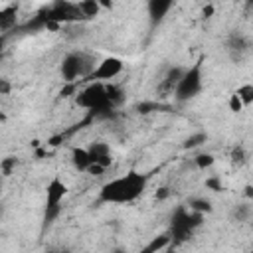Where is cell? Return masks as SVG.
I'll use <instances>...</instances> for the list:
<instances>
[{
  "label": "cell",
  "mask_w": 253,
  "mask_h": 253,
  "mask_svg": "<svg viewBox=\"0 0 253 253\" xmlns=\"http://www.w3.org/2000/svg\"><path fill=\"white\" fill-rule=\"evenodd\" d=\"M174 4H176V0H148V16H150V20L154 24L162 22L166 18V14L172 10Z\"/></svg>",
  "instance_id": "10"
},
{
  "label": "cell",
  "mask_w": 253,
  "mask_h": 253,
  "mask_svg": "<svg viewBox=\"0 0 253 253\" xmlns=\"http://www.w3.org/2000/svg\"><path fill=\"white\" fill-rule=\"evenodd\" d=\"M71 164H73V168H75L77 172H87L89 166L93 164V162H91V156H89V152H87V148H83V146H73V148H71Z\"/></svg>",
  "instance_id": "11"
},
{
  "label": "cell",
  "mask_w": 253,
  "mask_h": 253,
  "mask_svg": "<svg viewBox=\"0 0 253 253\" xmlns=\"http://www.w3.org/2000/svg\"><path fill=\"white\" fill-rule=\"evenodd\" d=\"M235 93H237V97L241 99L243 107H249V105L253 103V85H251V83H243V85H239Z\"/></svg>",
  "instance_id": "16"
},
{
  "label": "cell",
  "mask_w": 253,
  "mask_h": 253,
  "mask_svg": "<svg viewBox=\"0 0 253 253\" xmlns=\"http://www.w3.org/2000/svg\"><path fill=\"white\" fill-rule=\"evenodd\" d=\"M87 152H89V156H91V162L93 164H97V166H101V168H109L111 166V162H113V158H111V146L107 144V142H103V140H95V142H91L89 146H87Z\"/></svg>",
  "instance_id": "9"
},
{
  "label": "cell",
  "mask_w": 253,
  "mask_h": 253,
  "mask_svg": "<svg viewBox=\"0 0 253 253\" xmlns=\"http://www.w3.org/2000/svg\"><path fill=\"white\" fill-rule=\"evenodd\" d=\"M245 107H243V103H241V99L237 97V93L233 91L231 93V97H229V111L231 113H241Z\"/></svg>",
  "instance_id": "20"
},
{
  "label": "cell",
  "mask_w": 253,
  "mask_h": 253,
  "mask_svg": "<svg viewBox=\"0 0 253 253\" xmlns=\"http://www.w3.org/2000/svg\"><path fill=\"white\" fill-rule=\"evenodd\" d=\"M204 219V213H198L194 210H186V208H178L172 215V221H170V237L176 239V241H184L192 235V231L202 223Z\"/></svg>",
  "instance_id": "5"
},
{
  "label": "cell",
  "mask_w": 253,
  "mask_h": 253,
  "mask_svg": "<svg viewBox=\"0 0 253 253\" xmlns=\"http://www.w3.org/2000/svg\"><path fill=\"white\" fill-rule=\"evenodd\" d=\"M251 206L249 204H239L237 208H235V217H237V221H249L251 219Z\"/></svg>",
  "instance_id": "19"
},
{
  "label": "cell",
  "mask_w": 253,
  "mask_h": 253,
  "mask_svg": "<svg viewBox=\"0 0 253 253\" xmlns=\"http://www.w3.org/2000/svg\"><path fill=\"white\" fill-rule=\"evenodd\" d=\"M123 67H125L123 59H119V57H115V55H109V57L101 59V61L93 67V71L85 77V81H103V83H105V81H111V79H115L117 75H121Z\"/></svg>",
  "instance_id": "8"
},
{
  "label": "cell",
  "mask_w": 253,
  "mask_h": 253,
  "mask_svg": "<svg viewBox=\"0 0 253 253\" xmlns=\"http://www.w3.org/2000/svg\"><path fill=\"white\" fill-rule=\"evenodd\" d=\"M182 71H184V69H180V67H172V69L168 71L166 79L162 81L160 89H162V91H166V93H172V91H174V87H176V83H178V79H180V75H182Z\"/></svg>",
  "instance_id": "14"
},
{
  "label": "cell",
  "mask_w": 253,
  "mask_h": 253,
  "mask_svg": "<svg viewBox=\"0 0 253 253\" xmlns=\"http://www.w3.org/2000/svg\"><path fill=\"white\" fill-rule=\"evenodd\" d=\"M67 194V184L61 178H51L45 188V219H53L59 213V204Z\"/></svg>",
  "instance_id": "7"
},
{
  "label": "cell",
  "mask_w": 253,
  "mask_h": 253,
  "mask_svg": "<svg viewBox=\"0 0 253 253\" xmlns=\"http://www.w3.org/2000/svg\"><path fill=\"white\" fill-rule=\"evenodd\" d=\"M18 22V6L8 4L4 8H0V32H8L16 26Z\"/></svg>",
  "instance_id": "12"
},
{
  "label": "cell",
  "mask_w": 253,
  "mask_h": 253,
  "mask_svg": "<svg viewBox=\"0 0 253 253\" xmlns=\"http://www.w3.org/2000/svg\"><path fill=\"white\" fill-rule=\"evenodd\" d=\"M0 196H2V182H0Z\"/></svg>",
  "instance_id": "30"
},
{
  "label": "cell",
  "mask_w": 253,
  "mask_h": 253,
  "mask_svg": "<svg viewBox=\"0 0 253 253\" xmlns=\"http://www.w3.org/2000/svg\"><path fill=\"white\" fill-rule=\"evenodd\" d=\"M168 196V188H160V192H156V198L158 200H164Z\"/></svg>",
  "instance_id": "28"
},
{
  "label": "cell",
  "mask_w": 253,
  "mask_h": 253,
  "mask_svg": "<svg viewBox=\"0 0 253 253\" xmlns=\"http://www.w3.org/2000/svg\"><path fill=\"white\" fill-rule=\"evenodd\" d=\"M211 14H213V6H211V4L204 6V10H202V16H204V18H211Z\"/></svg>",
  "instance_id": "25"
},
{
  "label": "cell",
  "mask_w": 253,
  "mask_h": 253,
  "mask_svg": "<svg viewBox=\"0 0 253 253\" xmlns=\"http://www.w3.org/2000/svg\"><path fill=\"white\" fill-rule=\"evenodd\" d=\"M190 210H194L198 213H208V211H211V202L206 198H194V200H190Z\"/></svg>",
  "instance_id": "17"
},
{
  "label": "cell",
  "mask_w": 253,
  "mask_h": 253,
  "mask_svg": "<svg viewBox=\"0 0 253 253\" xmlns=\"http://www.w3.org/2000/svg\"><path fill=\"white\" fill-rule=\"evenodd\" d=\"M202 79H204V75H202V61H196L192 67L184 69L180 79H178V83H176V87H174V91H172L176 101L178 103H186V101L194 99L202 91Z\"/></svg>",
  "instance_id": "4"
},
{
  "label": "cell",
  "mask_w": 253,
  "mask_h": 253,
  "mask_svg": "<svg viewBox=\"0 0 253 253\" xmlns=\"http://www.w3.org/2000/svg\"><path fill=\"white\" fill-rule=\"evenodd\" d=\"M95 67V59L83 51H71L63 57L61 65H59V73L63 77V81L67 83H75L77 79H85Z\"/></svg>",
  "instance_id": "3"
},
{
  "label": "cell",
  "mask_w": 253,
  "mask_h": 253,
  "mask_svg": "<svg viewBox=\"0 0 253 253\" xmlns=\"http://www.w3.org/2000/svg\"><path fill=\"white\" fill-rule=\"evenodd\" d=\"M99 2V6H101V10L105 8V10H111L113 8V0H97Z\"/></svg>",
  "instance_id": "27"
},
{
  "label": "cell",
  "mask_w": 253,
  "mask_h": 253,
  "mask_svg": "<svg viewBox=\"0 0 253 253\" xmlns=\"http://www.w3.org/2000/svg\"><path fill=\"white\" fill-rule=\"evenodd\" d=\"M42 14H43L47 26H51V28H57L59 24H69V22L85 20L81 10H79V6H77V2H67V0H57L55 4L45 8Z\"/></svg>",
  "instance_id": "6"
},
{
  "label": "cell",
  "mask_w": 253,
  "mask_h": 253,
  "mask_svg": "<svg viewBox=\"0 0 253 253\" xmlns=\"http://www.w3.org/2000/svg\"><path fill=\"white\" fill-rule=\"evenodd\" d=\"M2 49H4V38L0 36V55H2Z\"/></svg>",
  "instance_id": "29"
},
{
  "label": "cell",
  "mask_w": 253,
  "mask_h": 253,
  "mask_svg": "<svg viewBox=\"0 0 253 253\" xmlns=\"http://www.w3.org/2000/svg\"><path fill=\"white\" fill-rule=\"evenodd\" d=\"M77 6H79V10H81V14H83L85 20L95 18V16L101 12V6H99L97 0H79Z\"/></svg>",
  "instance_id": "13"
},
{
  "label": "cell",
  "mask_w": 253,
  "mask_h": 253,
  "mask_svg": "<svg viewBox=\"0 0 253 253\" xmlns=\"http://www.w3.org/2000/svg\"><path fill=\"white\" fill-rule=\"evenodd\" d=\"M206 184H208V186H210V188H211L213 192H217V190H221V186H219V180H215V178H213V180H208Z\"/></svg>",
  "instance_id": "26"
},
{
  "label": "cell",
  "mask_w": 253,
  "mask_h": 253,
  "mask_svg": "<svg viewBox=\"0 0 253 253\" xmlns=\"http://www.w3.org/2000/svg\"><path fill=\"white\" fill-rule=\"evenodd\" d=\"M204 140H206V134L200 132V134H196V136H190V138L184 142V146H186V148H194V146H200Z\"/></svg>",
  "instance_id": "23"
},
{
  "label": "cell",
  "mask_w": 253,
  "mask_h": 253,
  "mask_svg": "<svg viewBox=\"0 0 253 253\" xmlns=\"http://www.w3.org/2000/svg\"><path fill=\"white\" fill-rule=\"evenodd\" d=\"M170 235L166 233V235H158V237H154L146 247H144V251L146 253H154V251H160V249H166L168 247V243H170Z\"/></svg>",
  "instance_id": "15"
},
{
  "label": "cell",
  "mask_w": 253,
  "mask_h": 253,
  "mask_svg": "<svg viewBox=\"0 0 253 253\" xmlns=\"http://www.w3.org/2000/svg\"><path fill=\"white\" fill-rule=\"evenodd\" d=\"M231 158H233V162H235L237 166H241V164H245L247 154H245V150H243L241 146H235V148H233V152H231Z\"/></svg>",
  "instance_id": "22"
},
{
  "label": "cell",
  "mask_w": 253,
  "mask_h": 253,
  "mask_svg": "<svg viewBox=\"0 0 253 253\" xmlns=\"http://www.w3.org/2000/svg\"><path fill=\"white\" fill-rule=\"evenodd\" d=\"M10 91H12V85H10V81L0 77V95H6V93H10Z\"/></svg>",
  "instance_id": "24"
},
{
  "label": "cell",
  "mask_w": 253,
  "mask_h": 253,
  "mask_svg": "<svg viewBox=\"0 0 253 253\" xmlns=\"http://www.w3.org/2000/svg\"><path fill=\"white\" fill-rule=\"evenodd\" d=\"M213 162H215V158H213V154H210V152H202V154H198V156L194 158V164H196L200 170L210 168Z\"/></svg>",
  "instance_id": "18"
},
{
  "label": "cell",
  "mask_w": 253,
  "mask_h": 253,
  "mask_svg": "<svg viewBox=\"0 0 253 253\" xmlns=\"http://www.w3.org/2000/svg\"><path fill=\"white\" fill-rule=\"evenodd\" d=\"M75 103L77 107L87 109L91 113H103L113 109V103L107 95V85L103 81H89L83 89L77 91Z\"/></svg>",
  "instance_id": "2"
},
{
  "label": "cell",
  "mask_w": 253,
  "mask_h": 253,
  "mask_svg": "<svg viewBox=\"0 0 253 253\" xmlns=\"http://www.w3.org/2000/svg\"><path fill=\"white\" fill-rule=\"evenodd\" d=\"M16 164H18V160H16L14 156H8V158H4V160L0 162V170H2V172L8 176V174H10V172L16 168Z\"/></svg>",
  "instance_id": "21"
},
{
  "label": "cell",
  "mask_w": 253,
  "mask_h": 253,
  "mask_svg": "<svg viewBox=\"0 0 253 253\" xmlns=\"http://www.w3.org/2000/svg\"><path fill=\"white\" fill-rule=\"evenodd\" d=\"M146 184H148L146 174L138 170H128L126 174H121L105 182L103 188L99 190V200L105 204H130L142 196Z\"/></svg>",
  "instance_id": "1"
}]
</instances>
